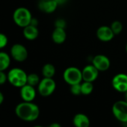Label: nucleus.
<instances>
[{
  "label": "nucleus",
  "instance_id": "obj_1",
  "mask_svg": "<svg viewBox=\"0 0 127 127\" xmlns=\"http://www.w3.org/2000/svg\"><path fill=\"white\" fill-rule=\"evenodd\" d=\"M16 115L24 121L31 122L36 121L39 116V109L32 102L23 101L18 104L15 109Z\"/></svg>",
  "mask_w": 127,
  "mask_h": 127
},
{
  "label": "nucleus",
  "instance_id": "obj_2",
  "mask_svg": "<svg viewBox=\"0 0 127 127\" xmlns=\"http://www.w3.org/2000/svg\"><path fill=\"white\" fill-rule=\"evenodd\" d=\"M27 78L26 72L19 68H13L7 73V81L16 88H22L26 85Z\"/></svg>",
  "mask_w": 127,
  "mask_h": 127
},
{
  "label": "nucleus",
  "instance_id": "obj_3",
  "mask_svg": "<svg viewBox=\"0 0 127 127\" xmlns=\"http://www.w3.org/2000/svg\"><path fill=\"white\" fill-rule=\"evenodd\" d=\"M32 18L31 11L24 7L16 8L13 14L14 22L21 28H25L29 25L31 22Z\"/></svg>",
  "mask_w": 127,
  "mask_h": 127
},
{
  "label": "nucleus",
  "instance_id": "obj_4",
  "mask_svg": "<svg viewBox=\"0 0 127 127\" xmlns=\"http://www.w3.org/2000/svg\"><path fill=\"white\" fill-rule=\"evenodd\" d=\"M63 80L70 86L80 83L83 80L82 71L77 67H68L63 72Z\"/></svg>",
  "mask_w": 127,
  "mask_h": 127
},
{
  "label": "nucleus",
  "instance_id": "obj_5",
  "mask_svg": "<svg viewBox=\"0 0 127 127\" xmlns=\"http://www.w3.org/2000/svg\"><path fill=\"white\" fill-rule=\"evenodd\" d=\"M112 113L115 118L120 122L127 124V102L118 100L112 106Z\"/></svg>",
  "mask_w": 127,
  "mask_h": 127
},
{
  "label": "nucleus",
  "instance_id": "obj_6",
  "mask_svg": "<svg viewBox=\"0 0 127 127\" xmlns=\"http://www.w3.org/2000/svg\"><path fill=\"white\" fill-rule=\"evenodd\" d=\"M56 89V83L53 78L44 77L38 85V92L42 97H48Z\"/></svg>",
  "mask_w": 127,
  "mask_h": 127
},
{
  "label": "nucleus",
  "instance_id": "obj_7",
  "mask_svg": "<svg viewBox=\"0 0 127 127\" xmlns=\"http://www.w3.org/2000/svg\"><path fill=\"white\" fill-rule=\"evenodd\" d=\"M28 51L22 44H14L10 48V55L17 62H23L28 57Z\"/></svg>",
  "mask_w": 127,
  "mask_h": 127
},
{
  "label": "nucleus",
  "instance_id": "obj_8",
  "mask_svg": "<svg viewBox=\"0 0 127 127\" xmlns=\"http://www.w3.org/2000/svg\"><path fill=\"white\" fill-rule=\"evenodd\" d=\"M113 88L121 93L127 92V74H118L112 80Z\"/></svg>",
  "mask_w": 127,
  "mask_h": 127
},
{
  "label": "nucleus",
  "instance_id": "obj_9",
  "mask_svg": "<svg viewBox=\"0 0 127 127\" xmlns=\"http://www.w3.org/2000/svg\"><path fill=\"white\" fill-rule=\"evenodd\" d=\"M99 71H100L93 64L85 66L82 70L83 80L93 83L97 79L99 75Z\"/></svg>",
  "mask_w": 127,
  "mask_h": 127
},
{
  "label": "nucleus",
  "instance_id": "obj_10",
  "mask_svg": "<svg viewBox=\"0 0 127 127\" xmlns=\"http://www.w3.org/2000/svg\"><path fill=\"white\" fill-rule=\"evenodd\" d=\"M92 64L100 71H107L110 67V60L105 55L97 54L93 58Z\"/></svg>",
  "mask_w": 127,
  "mask_h": 127
},
{
  "label": "nucleus",
  "instance_id": "obj_11",
  "mask_svg": "<svg viewBox=\"0 0 127 127\" xmlns=\"http://www.w3.org/2000/svg\"><path fill=\"white\" fill-rule=\"evenodd\" d=\"M36 89L34 86L26 84L21 88L20 96L23 101L32 102L36 97Z\"/></svg>",
  "mask_w": 127,
  "mask_h": 127
},
{
  "label": "nucleus",
  "instance_id": "obj_12",
  "mask_svg": "<svg viewBox=\"0 0 127 127\" xmlns=\"http://www.w3.org/2000/svg\"><path fill=\"white\" fill-rule=\"evenodd\" d=\"M115 33L112 30L111 27L108 26H101L97 31V36L102 42H109L111 41L114 36Z\"/></svg>",
  "mask_w": 127,
  "mask_h": 127
},
{
  "label": "nucleus",
  "instance_id": "obj_13",
  "mask_svg": "<svg viewBox=\"0 0 127 127\" xmlns=\"http://www.w3.org/2000/svg\"><path fill=\"white\" fill-rule=\"evenodd\" d=\"M58 5L55 0H40L38 7L40 10L45 13H51L56 10Z\"/></svg>",
  "mask_w": 127,
  "mask_h": 127
},
{
  "label": "nucleus",
  "instance_id": "obj_14",
  "mask_svg": "<svg viewBox=\"0 0 127 127\" xmlns=\"http://www.w3.org/2000/svg\"><path fill=\"white\" fill-rule=\"evenodd\" d=\"M73 124L76 127H89L90 126V120L85 114L78 113L74 115Z\"/></svg>",
  "mask_w": 127,
  "mask_h": 127
},
{
  "label": "nucleus",
  "instance_id": "obj_15",
  "mask_svg": "<svg viewBox=\"0 0 127 127\" xmlns=\"http://www.w3.org/2000/svg\"><path fill=\"white\" fill-rule=\"evenodd\" d=\"M52 40L57 44H62L66 39V33L65 28H55L51 35Z\"/></svg>",
  "mask_w": 127,
  "mask_h": 127
},
{
  "label": "nucleus",
  "instance_id": "obj_16",
  "mask_svg": "<svg viewBox=\"0 0 127 127\" xmlns=\"http://www.w3.org/2000/svg\"><path fill=\"white\" fill-rule=\"evenodd\" d=\"M23 35L28 40H34L37 38L39 35V31L36 26L29 25L23 28Z\"/></svg>",
  "mask_w": 127,
  "mask_h": 127
},
{
  "label": "nucleus",
  "instance_id": "obj_17",
  "mask_svg": "<svg viewBox=\"0 0 127 127\" xmlns=\"http://www.w3.org/2000/svg\"><path fill=\"white\" fill-rule=\"evenodd\" d=\"M10 64V57L5 53L1 51L0 53V71H5Z\"/></svg>",
  "mask_w": 127,
  "mask_h": 127
},
{
  "label": "nucleus",
  "instance_id": "obj_18",
  "mask_svg": "<svg viewBox=\"0 0 127 127\" xmlns=\"http://www.w3.org/2000/svg\"><path fill=\"white\" fill-rule=\"evenodd\" d=\"M56 72V69L54 65L51 63H47L45 64L42 69V73L44 77H49V78H53Z\"/></svg>",
  "mask_w": 127,
  "mask_h": 127
},
{
  "label": "nucleus",
  "instance_id": "obj_19",
  "mask_svg": "<svg viewBox=\"0 0 127 127\" xmlns=\"http://www.w3.org/2000/svg\"><path fill=\"white\" fill-rule=\"evenodd\" d=\"M93 89H94V86L92 82L83 81V83H81L82 95H89L93 92Z\"/></svg>",
  "mask_w": 127,
  "mask_h": 127
},
{
  "label": "nucleus",
  "instance_id": "obj_20",
  "mask_svg": "<svg viewBox=\"0 0 127 127\" xmlns=\"http://www.w3.org/2000/svg\"><path fill=\"white\" fill-rule=\"evenodd\" d=\"M39 77L36 74L32 73L30 74H28V78H27V84H29L33 86H38L39 83Z\"/></svg>",
  "mask_w": 127,
  "mask_h": 127
},
{
  "label": "nucleus",
  "instance_id": "obj_21",
  "mask_svg": "<svg viewBox=\"0 0 127 127\" xmlns=\"http://www.w3.org/2000/svg\"><path fill=\"white\" fill-rule=\"evenodd\" d=\"M111 28L113 31L115 35H118L119 33H121L122 30H123V25L121 22L119 21H115L112 23L111 25Z\"/></svg>",
  "mask_w": 127,
  "mask_h": 127
},
{
  "label": "nucleus",
  "instance_id": "obj_22",
  "mask_svg": "<svg viewBox=\"0 0 127 127\" xmlns=\"http://www.w3.org/2000/svg\"><path fill=\"white\" fill-rule=\"evenodd\" d=\"M70 91L74 95H79L82 94L81 83H77V84L71 85V88H70Z\"/></svg>",
  "mask_w": 127,
  "mask_h": 127
},
{
  "label": "nucleus",
  "instance_id": "obj_23",
  "mask_svg": "<svg viewBox=\"0 0 127 127\" xmlns=\"http://www.w3.org/2000/svg\"><path fill=\"white\" fill-rule=\"evenodd\" d=\"M7 42H8V39H7V36L4 33H1L0 34V48H4L7 45Z\"/></svg>",
  "mask_w": 127,
  "mask_h": 127
},
{
  "label": "nucleus",
  "instance_id": "obj_24",
  "mask_svg": "<svg viewBox=\"0 0 127 127\" xmlns=\"http://www.w3.org/2000/svg\"><path fill=\"white\" fill-rule=\"evenodd\" d=\"M54 25H55V28H65V27H66V22L63 19H58L56 20Z\"/></svg>",
  "mask_w": 127,
  "mask_h": 127
},
{
  "label": "nucleus",
  "instance_id": "obj_25",
  "mask_svg": "<svg viewBox=\"0 0 127 127\" xmlns=\"http://www.w3.org/2000/svg\"><path fill=\"white\" fill-rule=\"evenodd\" d=\"M7 80V74H6L4 71H0V84L3 85Z\"/></svg>",
  "mask_w": 127,
  "mask_h": 127
},
{
  "label": "nucleus",
  "instance_id": "obj_26",
  "mask_svg": "<svg viewBox=\"0 0 127 127\" xmlns=\"http://www.w3.org/2000/svg\"><path fill=\"white\" fill-rule=\"evenodd\" d=\"M37 24H38L37 19L32 18V20H31V25H34V26H36V25H37Z\"/></svg>",
  "mask_w": 127,
  "mask_h": 127
},
{
  "label": "nucleus",
  "instance_id": "obj_27",
  "mask_svg": "<svg viewBox=\"0 0 127 127\" xmlns=\"http://www.w3.org/2000/svg\"><path fill=\"white\" fill-rule=\"evenodd\" d=\"M55 1L57 2V4L59 5H62V4H64L68 0H55Z\"/></svg>",
  "mask_w": 127,
  "mask_h": 127
},
{
  "label": "nucleus",
  "instance_id": "obj_28",
  "mask_svg": "<svg viewBox=\"0 0 127 127\" xmlns=\"http://www.w3.org/2000/svg\"><path fill=\"white\" fill-rule=\"evenodd\" d=\"M4 102V95L0 92V104H2V103Z\"/></svg>",
  "mask_w": 127,
  "mask_h": 127
},
{
  "label": "nucleus",
  "instance_id": "obj_29",
  "mask_svg": "<svg viewBox=\"0 0 127 127\" xmlns=\"http://www.w3.org/2000/svg\"><path fill=\"white\" fill-rule=\"evenodd\" d=\"M61 125L60 124H57V123H54V124H52L50 125V127H60Z\"/></svg>",
  "mask_w": 127,
  "mask_h": 127
},
{
  "label": "nucleus",
  "instance_id": "obj_30",
  "mask_svg": "<svg viewBox=\"0 0 127 127\" xmlns=\"http://www.w3.org/2000/svg\"><path fill=\"white\" fill-rule=\"evenodd\" d=\"M124 100H126L127 102V92L124 93Z\"/></svg>",
  "mask_w": 127,
  "mask_h": 127
},
{
  "label": "nucleus",
  "instance_id": "obj_31",
  "mask_svg": "<svg viewBox=\"0 0 127 127\" xmlns=\"http://www.w3.org/2000/svg\"><path fill=\"white\" fill-rule=\"evenodd\" d=\"M126 50H127V46H126Z\"/></svg>",
  "mask_w": 127,
  "mask_h": 127
}]
</instances>
